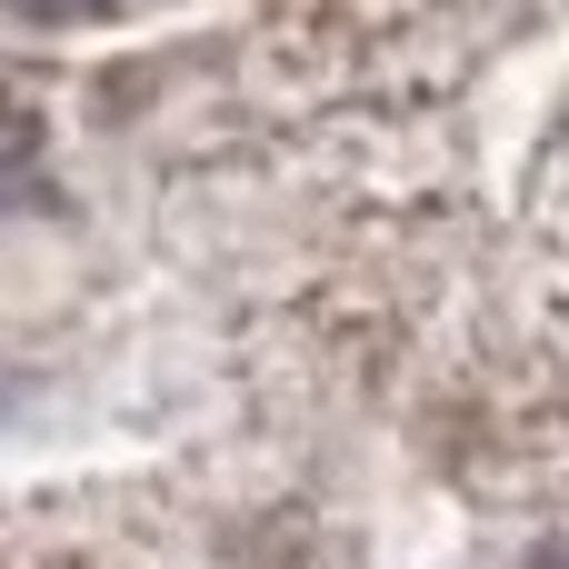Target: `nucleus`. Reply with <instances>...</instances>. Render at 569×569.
<instances>
[{
	"mask_svg": "<svg viewBox=\"0 0 569 569\" xmlns=\"http://www.w3.org/2000/svg\"><path fill=\"white\" fill-rule=\"evenodd\" d=\"M20 10H30V20H90L100 0H20Z\"/></svg>",
	"mask_w": 569,
	"mask_h": 569,
	"instance_id": "obj_1",
	"label": "nucleus"
}]
</instances>
